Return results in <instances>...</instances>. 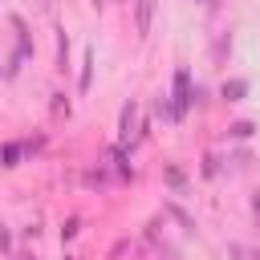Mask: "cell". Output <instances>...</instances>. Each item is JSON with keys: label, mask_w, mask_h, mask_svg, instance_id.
Instances as JSON below:
<instances>
[{"label": "cell", "mask_w": 260, "mask_h": 260, "mask_svg": "<svg viewBox=\"0 0 260 260\" xmlns=\"http://www.w3.org/2000/svg\"><path fill=\"white\" fill-rule=\"evenodd\" d=\"M41 4H45V8H49V4H53V0H41Z\"/></svg>", "instance_id": "cell-18"}, {"label": "cell", "mask_w": 260, "mask_h": 260, "mask_svg": "<svg viewBox=\"0 0 260 260\" xmlns=\"http://www.w3.org/2000/svg\"><path fill=\"white\" fill-rule=\"evenodd\" d=\"M77 232H81V215H69V219L61 223V244H69Z\"/></svg>", "instance_id": "cell-12"}, {"label": "cell", "mask_w": 260, "mask_h": 260, "mask_svg": "<svg viewBox=\"0 0 260 260\" xmlns=\"http://www.w3.org/2000/svg\"><path fill=\"white\" fill-rule=\"evenodd\" d=\"M20 260H32V256H20Z\"/></svg>", "instance_id": "cell-20"}, {"label": "cell", "mask_w": 260, "mask_h": 260, "mask_svg": "<svg viewBox=\"0 0 260 260\" xmlns=\"http://www.w3.org/2000/svg\"><path fill=\"white\" fill-rule=\"evenodd\" d=\"M8 24H12V32H16V49H20L24 57H32V53H37V45H32V32H28L24 16H20V12H12V16H8Z\"/></svg>", "instance_id": "cell-4"}, {"label": "cell", "mask_w": 260, "mask_h": 260, "mask_svg": "<svg viewBox=\"0 0 260 260\" xmlns=\"http://www.w3.org/2000/svg\"><path fill=\"white\" fill-rule=\"evenodd\" d=\"M0 248H4V252H12V232L4 228V219H0Z\"/></svg>", "instance_id": "cell-15"}, {"label": "cell", "mask_w": 260, "mask_h": 260, "mask_svg": "<svg viewBox=\"0 0 260 260\" xmlns=\"http://www.w3.org/2000/svg\"><path fill=\"white\" fill-rule=\"evenodd\" d=\"M65 260H73V256H65Z\"/></svg>", "instance_id": "cell-21"}, {"label": "cell", "mask_w": 260, "mask_h": 260, "mask_svg": "<svg viewBox=\"0 0 260 260\" xmlns=\"http://www.w3.org/2000/svg\"><path fill=\"white\" fill-rule=\"evenodd\" d=\"M53 69H69V32H65V24H57V57H53Z\"/></svg>", "instance_id": "cell-7"}, {"label": "cell", "mask_w": 260, "mask_h": 260, "mask_svg": "<svg viewBox=\"0 0 260 260\" xmlns=\"http://www.w3.org/2000/svg\"><path fill=\"white\" fill-rule=\"evenodd\" d=\"M118 146H126V150L138 146V102H134V98H130V102L122 106V114H118Z\"/></svg>", "instance_id": "cell-2"}, {"label": "cell", "mask_w": 260, "mask_h": 260, "mask_svg": "<svg viewBox=\"0 0 260 260\" xmlns=\"http://www.w3.org/2000/svg\"><path fill=\"white\" fill-rule=\"evenodd\" d=\"M191 106H195V102H191V69L179 65V69H175V81H171V110H175V122H183Z\"/></svg>", "instance_id": "cell-1"}, {"label": "cell", "mask_w": 260, "mask_h": 260, "mask_svg": "<svg viewBox=\"0 0 260 260\" xmlns=\"http://www.w3.org/2000/svg\"><path fill=\"white\" fill-rule=\"evenodd\" d=\"M20 158H24V142H0V167H20Z\"/></svg>", "instance_id": "cell-8"}, {"label": "cell", "mask_w": 260, "mask_h": 260, "mask_svg": "<svg viewBox=\"0 0 260 260\" xmlns=\"http://www.w3.org/2000/svg\"><path fill=\"white\" fill-rule=\"evenodd\" d=\"M154 118H162V122H175V110H171V98H158V102H154Z\"/></svg>", "instance_id": "cell-13"}, {"label": "cell", "mask_w": 260, "mask_h": 260, "mask_svg": "<svg viewBox=\"0 0 260 260\" xmlns=\"http://www.w3.org/2000/svg\"><path fill=\"white\" fill-rule=\"evenodd\" d=\"M162 179H167V187H171L175 195H187V175H183L175 162H167V167H162Z\"/></svg>", "instance_id": "cell-9"}, {"label": "cell", "mask_w": 260, "mask_h": 260, "mask_svg": "<svg viewBox=\"0 0 260 260\" xmlns=\"http://www.w3.org/2000/svg\"><path fill=\"white\" fill-rule=\"evenodd\" d=\"M219 175V158L215 154H203V179H215Z\"/></svg>", "instance_id": "cell-14"}, {"label": "cell", "mask_w": 260, "mask_h": 260, "mask_svg": "<svg viewBox=\"0 0 260 260\" xmlns=\"http://www.w3.org/2000/svg\"><path fill=\"white\" fill-rule=\"evenodd\" d=\"M252 134H256V122L252 118H240V122L228 126V138H252Z\"/></svg>", "instance_id": "cell-10"}, {"label": "cell", "mask_w": 260, "mask_h": 260, "mask_svg": "<svg viewBox=\"0 0 260 260\" xmlns=\"http://www.w3.org/2000/svg\"><path fill=\"white\" fill-rule=\"evenodd\" d=\"M248 89H252V81H248V77H223L219 98H223V102H244V98H248Z\"/></svg>", "instance_id": "cell-5"}, {"label": "cell", "mask_w": 260, "mask_h": 260, "mask_svg": "<svg viewBox=\"0 0 260 260\" xmlns=\"http://www.w3.org/2000/svg\"><path fill=\"white\" fill-rule=\"evenodd\" d=\"M195 4H215V0H195Z\"/></svg>", "instance_id": "cell-17"}, {"label": "cell", "mask_w": 260, "mask_h": 260, "mask_svg": "<svg viewBox=\"0 0 260 260\" xmlns=\"http://www.w3.org/2000/svg\"><path fill=\"white\" fill-rule=\"evenodd\" d=\"M49 98H53V102H49V106H53V118H69V114H73V106H69L65 93H49Z\"/></svg>", "instance_id": "cell-11"}, {"label": "cell", "mask_w": 260, "mask_h": 260, "mask_svg": "<svg viewBox=\"0 0 260 260\" xmlns=\"http://www.w3.org/2000/svg\"><path fill=\"white\" fill-rule=\"evenodd\" d=\"M150 24H154V0H134V32L142 41L150 37Z\"/></svg>", "instance_id": "cell-3"}, {"label": "cell", "mask_w": 260, "mask_h": 260, "mask_svg": "<svg viewBox=\"0 0 260 260\" xmlns=\"http://www.w3.org/2000/svg\"><path fill=\"white\" fill-rule=\"evenodd\" d=\"M93 65H98V49L89 45L85 57H81V77H77V89L81 93H89V85H93Z\"/></svg>", "instance_id": "cell-6"}, {"label": "cell", "mask_w": 260, "mask_h": 260, "mask_svg": "<svg viewBox=\"0 0 260 260\" xmlns=\"http://www.w3.org/2000/svg\"><path fill=\"white\" fill-rule=\"evenodd\" d=\"M0 81H4V69H0Z\"/></svg>", "instance_id": "cell-19"}, {"label": "cell", "mask_w": 260, "mask_h": 260, "mask_svg": "<svg viewBox=\"0 0 260 260\" xmlns=\"http://www.w3.org/2000/svg\"><path fill=\"white\" fill-rule=\"evenodd\" d=\"M252 211H256V219H260V195H256V199H252Z\"/></svg>", "instance_id": "cell-16"}]
</instances>
